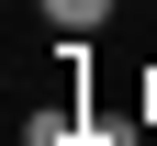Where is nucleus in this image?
I'll return each mask as SVG.
<instances>
[{"label":"nucleus","instance_id":"f257e3e1","mask_svg":"<svg viewBox=\"0 0 157 146\" xmlns=\"http://www.w3.org/2000/svg\"><path fill=\"white\" fill-rule=\"evenodd\" d=\"M101 11H112V0H45V23H56V34H90Z\"/></svg>","mask_w":157,"mask_h":146},{"label":"nucleus","instance_id":"f03ea898","mask_svg":"<svg viewBox=\"0 0 157 146\" xmlns=\"http://www.w3.org/2000/svg\"><path fill=\"white\" fill-rule=\"evenodd\" d=\"M23 146H78V135H67V112L45 101V112H23Z\"/></svg>","mask_w":157,"mask_h":146}]
</instances>
